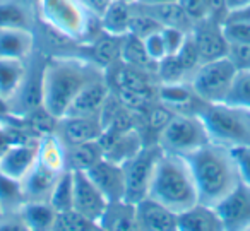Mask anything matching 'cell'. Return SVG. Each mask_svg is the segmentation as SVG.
I'll return each instance as SVG.
<instances>
[{"label":"cell","instance_id":"obj_1","mask_svg":"<svg viewBox=\"0 0 250 231\" xmlns=\"http://www.w3.org/2000/svg\"><path fill=\"white\" fill-rule=\"evenodd\" d=\"M101 76H104L103 69L81 57H48L43 77V106L55 118L65 117L77 94Z\"/></svg>","mask_w":250,"mask_h":231},{"label":"cell","instance_id":"obj_2","mask_svg":"<svg viewBox=\"0 0 250 231\" xmlns=\"http://www.w3.org/2000/svg\"><path fill=\"white\" fill-rule=\"evenodd\" d=\"M185 159L194 175L201 204L216 206L240 183L231 149L225 146L208 142Z\"/></svg>","mask_w":250,"mask_h":231},{"label":"cell","instance_id":"obj_3","mask_svg":"<svg viewBox=\"0 0 250 231\" xmlns=\"http://www.w3.org/2000/svg\"><path fill=\"white\" fill-rule=\"evenodd\" d=\"M149 197L177 214L199 202L194 175L184 156L163 152L154 169Z\"/></svg>","mask_w":250,"mask_h":231},{"label":"cell","instance_id":"obj_4","mask_svg":"<svg viewBox=\"0 0 250 231\" xmlns=\"http://www.w3.org/2000/svg\"><path fill=\"white\" fill-rule=\"evenodd\" d=\"M197 115L211 142L228 149L250 146V110L229 103H206Z\"/></svg>","mask_w":250,"mask_h":231},{"label":"cell","instance_id":"obj_5","mask_svg":"<svg viewBox=\"0 0 250 231\" xmlns=\"http://www.w3.org/2000/svg\"><path fill=\"white\" fill-rule=\"evenodd\" d=\"M36 16L40 22L77 43L84 42L94 18L81 0H38Z\"/></svg>","mask_w":250,"mask_h":231},{"label":"cell","instance_id":"obj_6","mask_svg":"<svg viewBox=\"0 0 250 231\" xmlns=\"http://www.w3.org/2000/svg\"><path fill=\"white\" fill-rule=\"evenodd\" d=\"M208 142L211 141L204 124L199 115L192 113H175L156 139V144L163 152L184 156V158Z\"/></svg>","mask_w":250,"mask_h":231},{"label":"cell","instance_id":"obj_7","mask_svg":"<svg viewBox=\"0 0 250 231\" xmlns=\"http://www.w3.org/2000/svg\"><path fill=\"white\" fill-rule=\"evenodd\" d=\"M236 74L238 69L235 67V63L228 57H225V59L201 63L197 70L192 74L190 86L204 103H225L233 87Z\"/></svg>","mask_w":250,"mask_h":231},{"label":"cell","instance_id":"obj_8","mask_svg":"<svg viewBox=\"0 0 250 231\" xmlns=\"http://www.w3.org/2000/svg\"><path fill=\"white\" fill-rule=\"evenodd\" d=\"M161 151L160 146L146 144L132 159L124 165L125 171V200L137 204L149 197V189L153 183L154 169L160 161Z\"/></svg>","mask_w":250,"mask_h":231},{"label":"cell","instance_id":"obj_9","mask_svg":"<svg viewBox=\"0 0 250 231\" xmlns=\"http://www.w3.org/2000/svg\"><path fill=\"white\" fill-rule=\"evenodd\" d=\"M48 57L40 48L26 60V76L19 87L14 100L9 103L11 117L21 118L31 113L33 110L43 106V77H45V65Z\"/></svg>","mask_w":250,"mask_h":231},{"label":"cell","instance_id":"obj_10","mask_svg":"<svg viewBox=\"0 0 250 231\" xmlns=\"http://www.w3.org/2000/svg\"><path fill=\"white\" fill-rule=\"evenodd\" d=\"M190 36L197 46L201 62H212L228 57L229 42L225 33V22L212 18H204L194 24Z\"/></svg>","mask_w":250,"mask_h":231},{"label":"cell","instance_id":"obj_11","mask_svg":"<svg viewBox=\"0 0 250 231\" xmlns=\"http://www.w3.org/2000/svg\"><path fill=\"white\" fill-rule=\"evenodd\" d=\"M226 231L250 230V187L240 182L228 195L216 204Z\"/></svg>","mask_w":250,"mask_h":231},{"label":"cell","instance_id":"obj_12","mask_svg":"<svg viewBox=\"0 0 250 231\" xmlns=\"http://www.w3.org/2000/svg\"><path fill=\"white\" fill-rule=\"evenodd\" d=\"M98 141L103 149V158L118 165H125L146 146L143 134L137 128L125 132L104 130Z\"/></svg>","mask_w":250,"mask_h":231},{"label":"cell","instance_id":"obj_13","mask_svg":"<svg viewBox=\"0 0 250 231\" xmlns=\"http://www.w3.org/2000/svg\"><path fill=\"white\" fill-rule=\"evenodd\" d=\"M108 207V200L103 193L98 190V187L91 182L86 171H74V202L72 209L83 214L87 219L98 221L104 214Z\"/></svg>","mask_w":250,"mask_h":231},{"label":"cell","instance_id":"obj_14","mask_svg":"<svg viewBox=\"0 0 250 231\" xmlns=\"http://www.w3.org/2000/svg\"><path fill=\"white\" fill-rule=\"evenodd\" d=\"M86 175L91 178V182L98 187L104 199L110 202H120L125 200V171L124 165H118L110 159L103 158L91 166L86 171Z\"/></svg>","mask_w":250,"mask_h":231},{"label":"cell","instance_id":"obj_15","mask_svg":"<svg viewBox=\"0 0 250 231\" xmlns=\"http://www.w3.org/2000/svg\"><path fill=\"white\" fill-rule=\"evenodd\" d=\"M57 135L65 146L83 144V142L98 141L104 132L101 117H62L57 122Z\"/></svg>","mask_w":250,"mask_h":231},{"label":"cell","instance_id":"obj_16","mask_svg":"<svg viewBox=\"0 0 250 231\" xmlns=\"http://www.w3.org/2000/svg\"><path fill=\"white\" fill-rule=\"evenodd\" d=\"M110 93H111V87L108 84L106 74H104V76L91 81L77 94L76 100L70 105L69 111L65 113V117L67 115H70V117H96V115L101 113Z\"/></svg>","mask_w":250,"mask_h":231},{"label":"cell","instance_id":"obj_17","mask_svg":"<svg viewBox=\"0 0 250 231\" xmlns=\"http://www.w3.org/2000/svg\"><path fill=\"white\" fill-rule=\"evenodd\" d=\"M136 214L141 231H178V214L151 197L136 204Z\"/></svg>","mask_w":250,"mask_h":231},{"label":"cell","instance_id":"obj_18","mask_svg":"<svg viewBox=\"0 0 250 231\" xmlns=\"http://www.w3.org/2000/svg\"><path fill=\"white\" fill-rule=\"evenodd\" d=\"M38 141H24L11 146L0 161V171L22 182L38 161Z\"/></svg>","mask_w":250,"mask_h":231},{"label":"cell","instance_id":"obj_19","mask_svg":"<svg viewBox=\"0 0 250 231\" xmlns=\"http://www.w3.org/2000/svg\"><path fill=\"white\" fill-rule=\"evenodd\" d=\"M36 24V7L29 0H0V29H26L35 33Z\"/></svg>","mask_w":250,"mask_h":231},{"label":"cell","instance_id":"obj_20","mask_svg":"<svg viewBox=\"0 0 250 231\" xmlns=\"http://www.w3.org/2000/svg\"><path fill=\"white\" fill-rule=\"evenodd\" d=\"M178 231H226L214 206L197 202L178 214Z\"/></svg>","mask_w":250,"mask_h":231},{"label":"cell","instance_id":"obj_21","mask_svg":"<svg viewBox=\"0 0 250 231\" xmlns=\"http://www.w3.org/2000/svg\"><path fill=\"white\" fill-rule=\"evenodd\" d=\"M36 48L33 31L26 29H0V59L28 60Z\"/></svg>","mask_w":250,"mask_h":231},{"label":"cell","instance_id":"obj_22","mask_svg":"<svg viewBox=\"0 0 250 231\" xmlns=\"http://www.w3.org/2000/svg\"><path fill=\"white\" fill-rule=\"evenodd\" d=\"M98 224L104 231H141L136 214V204L127 202V200L108 204Z\"/></svg>","mask_w":250,"mask_h":231},{"label":"cell","instance_id":"obj_23","mask_svg":"<svg viewBox=\"0 0 250 231\" xmlns=\"http://www.w3.org/2000/svg\"><path fill=\"white\" fill-rule=\"evenodd\" d=\"M60 175L62 173L53 171V169L46 168L42 163L36 161L31 171L22 178V189H24L26 200H46L48 202L52 190Z\"/></svg>","mask_w":250,"mask_h":231},{"label":"cell","instance_id":"obj_24","mask_svg":"<svg viewBox=\"0 0 250 231\" xmlns=\"http://www.w3.org/2000/svg\"><path fill=\"white\" fill-rule=\"evenodd\" d=\"M18 216L29 231H53L57 210L46 200H26Z\"/></svg>","mask_w":250,"mask_h":231},{"label":"cell","instance_id":"obj_25","mask_svg":"<svg viewBox=\"0 0 250 231\" xmlns=\"http://www.w3.org/2000/svg\"><path fill=\"white\" fill-rule=\"evenodd\" d=\"M134 7L136 0H113L100 18L104 31L115 36L129 35Z\"/></svg>","mask_w":250,"mask_h":231},{"label":"cell","instance_id":"obj_26","mask_svg":"<svg viewBox=\"0 0 250 231\" xmlns=\"http://www.w3.org/2000/svg\"><path fill=\"white\" fill-rule=\"evenodd\" d=\"M139 4V2H137ZM144 11L149 16H153L161 26H168V28H178L182 31L190 33L195 22L190 19V16L184 11L178 0L175 2H165V4H153V5H144L139 4Z\"/></svg>","mask_w":250,"mask_h":231},{"label":"cell","instance_id":"obj_27","mask_svg":"<svg viewBox=\"0 0 250 231\" xmlns=\"http://www.w3.org/2000/svg\"><path fill=\"white\" fill-rule=\"evenodd\" d=\"M38 163L57 173H63L67 169V147L57 132L40 137Z\"/></svg>","mask_w":250,"mask_h":231},{"label":"cell","instance_id":"obj_28","mask_svg":"<svg viewBox=\"0 0 250 231\" xmlns=\"http://www.w3.org/2000/svg\"><path fill=\"white\" fill-rule=\"evenodd\" d=\"M26 76V60L0 59V100L11 103Z\"/></svg>","mask_w":250,"mask_h":231},{"label":"cell","instance_id":"obj_29","mask_svg":"<svg viewBox=\"0 0 250 231\" xmlns=\"http://www.w3.org/2000/svg\"><path fill=\"white\" fill-rule=\"evenodd\" d=\"M67 147V169L87 171L91 166L103 159V149L100 141L83 142V144L65 146Z\"/></svg>","mask_w":250,"mask_h":231},{"label":"cell","instance_id":"obj_30","mask_svg":"<svg viewBox=\"0 0 250 231\" xmlns=\"http://www.w3.org/2000/svg\"><path fill=\"white\" fill-rule=\"evenodd\" d=\"M120 60L124 63H129L132 67H139V69L149 70V72L156 74L158 63L147 55L144 42L134 35H125L122 40V52Z\"/></svg>","mask_w":250,"mask_h":231},{"label":"cell","instance_id":"obj_31","mask_svg":"<svg viewBox=\"0 0 250 231\" xmlns=\"http://www.w3.org/2000/svg\"><path fill=\"white\" fill-rule=\"evenodd\" d=\"M26 195L22 182L0 171V209L4 214H18L24 206Z\"/></svg>","mask_w":250,"mask_h":231},{"label":"cell","instance_id":"obj_32","mask_svg":"<svg viewBox=\"0 0 250 231\" xmlns=\"http://www.w3.org/2000/svg\"><path fill=\"white\" fill-rule=\"evenodd\" d=\"M35 139L36 137H33L26 130L19 118L9 117L7 120H2L0 122V161H2V158H4V154L9 151L11 146L24 141H35Z\"/></svg>","mask_w":250,"mask_h":231},{"label":"cell","instance_id":"obj_33","mask_svg":"<svg viewBox=\"0 0 250 231\" xmlns=\"http://www.w3.org/2000/svg\"><path fill=\"white\" fill-rule=\"evenodd\" d=\"M48 202L52 204L57 212L72 209V202H74V171L72 169H65V171L59 176Z\"/></svg>","mask_w":250,"mask_h":231},{"label":"cell","instance_id":"obj_34","mask_svg":"<svg viewBox=\"0 0 250 231\" xmlns=\"http://www.w3.org/2000/svg\"><path fill=\"white\" fill-rule=\"evenodd\" d=\"M156 79L160 84H175V83H188L190 76L182 65L177 55H167L160 60L156 65Z\"/></svg>","mask_w":250,"mask_h":231},{"label":"cell","instance_id":"obj_35","mask_svg":"<svg viewBox=\"0 0 250 231\" xmlns=\"http://www.w3.org/2000/svg\"><path fill=\"white\" fill-rule=\"evenodd\" d=\"M161 28H163V26H161L153 16L147 14V12L136 2L132 21H130V28H129V35H134V36H137V38L144 40L146 36L160 31Z\"/></svg>","mask_w":250,"mask_h":231},{"label":"cell","instance_id":"obj_36","mask_svg":"<svg viewBox=\"0 0 250 231\" xmlns=\"http://www.w3.org/2000/svg\"><path fill=\"white\" fill-rule=\"evenodd\" d=\"M96 224L98 223L84 217L77 210L69 209V210H62V212H57L53 231H91Z\"/></svg>","mask_w":250,"mask_h":231},{"label":"cell","instance_id":"obj_37","mask_svg":"<svg viewBox=\"0 0 250 231\" xmlns=\"http://www.w3.org/2000/svg\"><path fill=\"white\" fill-rule=\"evenodd\" d=\"M225 103L250 110V70H238Z\"/></svg>","mask_w":250,"mask_h":231},{"label":"cell","instance_id":"obj_38","mask_svg":"<svg viewBox=\"0 0 250 231\" xmlns=\"http://www.w3.org/2000/svg\"><path fill=\"white\" fill-rule=\"evenodd\" d=\"M225 33L229 43H235V45H250V21L226 19Z\"/></svg>","mask_w":250,"mask_h":231},{"label":"cell","instance_id":"obj_39","mask_svg":"<svg viewBox=\"0 0 250 231\" xmlns=\"http://www.w3.org/2000/svg\"><path fill=\"white\" fill-rule=\"evenodd\" d=\"M240 182L250 187V146H240L231 149Z\"/></svg>","mask_w":250,"mask_h":231},{"label":"cell","instance_id":"obj_40","mask_svg":"<svg viewBox=\"0 0 250 231\" xmlns=\"http://www.w3.org/2000/svg\"><path fill=\"white\" fill-rule=\"evenodd\" d=\"M161 36H163L165 46H167V55H175L184 46L188 33L182 31L178 28H168V26H165V28H161Z\"/></svg>","mask_w":250,"mask_h":231},{"label":"cell","instance_id":"obj_41","mask_svg":"<svg viewBox=\"0 0 250 231\" xmlns=\"http://www.w3.org/2000/svg\"><path fill=\"white\" fill-rule=\"evenodd\" d=\"M143 42H144V46H146L147 55L156 63L167 57V46H165V40H163V36H161V29L153 33V35L146 36Z\"/></svg>","mask_w":250,"mask_h":231},{"label":"cell","instance_id":"obj_42","mask_svg":"<svg viewBox=\"0 0 250 231\" xmlns=\"http://www.w3.org/2000/svg\"><path fill=\"white\" fill-rule=\"evenodd\" d=\"M228 59L235 63V67L238 70H250V45L229 43Z\"/></svg>","mask_w":250,"mask_h":231},{"label":"cell","instance_id":"obj_43","mask_svg":"<svg viewBox=\"0 0 250 231\" xmlns=\"http://www.w3.org/2000/svg\"><path fill=\"white\" fill-rule=\"evenodd\" d=\"M194 22L208 18V0H178Z\"/></svg>","mask_w":250,"mask_h":231},{"label":"cell","instance_id":"obj_44","mask_svg":"<svg viewBox=\"0 0 250 231\" xmlns=\"http://www.w3.org/2000/svg\"><path fill=\"white\" fill-rule=\"evenodd\" d=\"M208 18L226 22V19H228L226 0H208Z\"/></svg>","mask_w":250,"mask_h":231},{"label":"cell","instance_id":"obj_45","mask_svg":"<svg viewBox=\"0 0 250 231\" xmlns=\"http://www.w3.org/2000/svg\"><path fill=\"white\" fill-rule=\"evenodd\" d=\"M0 231H29L18 214H4L0 217Z\"/></svg>","mask_w":250,"mask_h":231},{"label":"cell","instance_id":"obj_46","mask_svg":"<svg viewBox=\"0 0 250 231\" xmlns=\"http://www.w3.org/2000/svg\"><path fill=\"white\" fill-rule=\"evenodd\" d=\"M250 5V0H226V7H228V16L233 12L243 11Z\"/></svg>","mask_w":250,"mask_h":231},{"label":"cell","instance_id":"obj_47","mask_svg":"<svg viewBox=\"0 0 250 231\" xmlns=\"http://www.w3.org/2000/svg\"><path fill=\"white\" fill-rule=\"evenodd\" d=\"M228 19H243V21H250V5L243 9V11H238V12H233V14H229Z\"/></svg>","mask_w":250,"mask_h":231},{"label":"cell","instance_id":"obj_48","mask_svg":"<svg viewBox=\"0 0 250 231\" xmlns=\"http://www.w3.org/2000/svg\"><path fill=\"white\" fill-rule=\"evenodd\" d=\"M11 117V111H9V105L4 100H0V122L7 120Z\"/></svg>","mask_w":250,"mask_h":231},{"label":"cell","instance_id":"obj_49","mask_svg":"<svg viewBox=\"0 0 250 231\" xmlns=\"http://www.w3.org/2000/svg\"><path fill=\"white\" fill-rule=\"evenodd\" d=\"M136 2L144 5H153V4H165V2H175V0H136Z\"/></svg>","mask_w":250,"mask_h":231},{"label":"cell","instance_id":"obj_50","mask_svg":"<svg viewBox=\"0 0 250 231\" xmlns=\"http://www.w3.org/2000/svg\"><path fill=\"white\" fill-rule=\"evenodd\" d=\"M91 231H104V230H103V228L100 226V224H96V226H94V228H93V230H91Z\"/></svg>","mask_w":250,"mask_h":231},{"label":"cell","instance_id":"obj_51","mask_svg":"<svg viewBox=\"0 0 250 231\" xmlns=\"http://www.w3.org/2000/svg\"><path fill=\"white\" fill-rule=\"evenodd\" d=\"M29 2H31V4H35V7H36V2H38V0H29Z\"/></svg>","mask_w":250,"mask_h":231},{"label":"cell","instance_id":"obj_52","mask_svg":"<svg viewBox=\"0 0 250 231\" xmlns=\"http://www.w3.org/2000/svg\"><path fill=\"white\" fill-rule=\"evenodd\" d=\"M2 216H4V212H2V209H0V217H2Z\"/></svg>","mask_w":250,"mask_h":231},{"label":"cell","instance_id":"obj_53","mask_svg":"<svg viewBox=\"0 0 250 231\" xmlns=\"http://www.w3.org/2000/svg\"><path fill=\"white\" fill-rule=\"evenodd\" d=\"M249 231H250V230H249Z\"/></svg>","mask_w":250,"mask_h":231}]
</instances>
